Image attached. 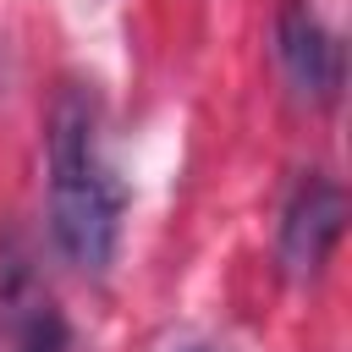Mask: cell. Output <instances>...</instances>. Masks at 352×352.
I'll return each instance as SVG.
<instances>
[{
    "mask_svg": "<svg viewBox=\"0 0 352 352\" xmlns=\"http://www.w3.org/2000/svg\"><path fill=\"white\" fill-rule=\"evenodd\" d=\"M126 182L104 160L99 94L88 82H60L50 104V236L66 264L104 275L121 248Z\"/></svg>",
    "mask_w": 352,
    "mask_h": 352,
    "instance_id": "1",
    "label": "cell"
},
{
    "mask_svg": "<svg viewBox=\"0 0 352 352\" xmlns=\"http://www.w3.org/2000/svg\"><path fill=\"white\" fill-rule=\"evenodd\" d=\"M275 60H280L297 99H308V104H336L341 99L346 50L319 22V11L308 0H280V11H275Z\"/></svg>",
    "mask_w": 352,
    "mask_h": 352,
    "instance_id": "2",
    "label": "cell"
},
{
    "mask_svg": "<svg viewBox=\"0 0 352 352\" xmlns=\"http://www.w3.org/2000/svg\"><path fill=\"white\" fill-rule=\"evenodd\" d=\"M341 231H346V198H341V187L330 176H319V170L297 176V187H292V198L280 209V236H275L280 270L292 280L319 275L324 258L336 253Z\"/></svg>",
    "mask_w": 352,
    "mask_h": 352,
    "instance_id": "3",
    "label": "cell"
}]
</instances>
